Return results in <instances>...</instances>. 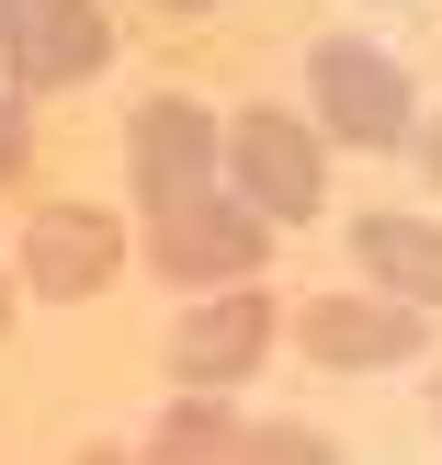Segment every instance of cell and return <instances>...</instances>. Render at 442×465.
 <instances>
[{"label":"cell","instance_id":"8992f818","mask_svg":"<svg viewBox=\"0 0 442 465\" xmlns=\"http://www.w3.org/2000/svg\"><path fill=\"white\" fill-rule=\"evenodd\" d=\"M0 68H12V103H45V91H80L113 68V23L103 0H34V12L0 35Z\"/></svg>","mask_w":442,"mask_h":465},{"label":"cell","instance_id":"7a4b0ae2","mask_svg":"<svg viewBox=\"0 0 442 465\" xmlns=\"http://www.w3.org/2000/svg\"><path fill=\"white\" fill-rule=\"evenodd\" d=\"M307 125L318 136H340V148H408L420 136V91H408V68L386 57V45H363V35H318V57H307Z\"/></svg>","mask_w":442,"mask_h":465},{"label":"cell","instance_id":"5bb4252c","mask_svg":"<svg viewBox=\"0 0 442 465\" xmlns=\"http://www.w3.org/2000/svg\"><path fill=\"white\" fill-rule=\"evenodd\" d=\"M0 341H12V272H0Z\"/></svg>","mask_w":442,"mask_h":465},{"label":"cell","instance_id":"3957f363","mask_svg":"<svg viewBox=\"0 0 442 465\" xmlns=\"http://www.w3.org/2000/svg\"><path fill=\"white\" fill-rule=\"evenodd\" d=\"M261 262H272V227L227 193H182V204L148 216V272L159 284H193V295L204 284H261Z\"/></svg>","mask_w":442,"mask_h":465},{"label":"cell","instance_id":"277c9868","mask_svg":"<svg viewBox=\"0 0 442 465\" xmlns=\"http://www.w3.org/2000/svg\"><path fill=\"white\" fill-rule=\"evenodd\" d=\"M216 148H227V125L193 103V91H148V103L125 114V193L148 204H182V193H216Z\"/></svg>","mask_w":442,"mask_h":465},{"label":"cell","instance_id":"ac0fdd59","mask_svg":"<svg viewBox=\"0 0 442 465\" xmlns=\"http://www.w3.org/2000/svg\"><path fill=\"white\" fill-rule=\"evenodd\" d=\"M431 420H442V363H431Z\"/></svg>","mask_w":442,"mask_h":465},{"label":"cell","instance_id":"6da1fadb","mask_svg":"<svg viewBox=\"0 0 442 465\" xmlns=\"http://www.w3.org/2000/svg\"><path fill=\"white\" fill-rule=\"evenodd\" d=\"M216 171L239 182V204L261 227H307L318 204H329V136H318L307 114H284V103H250V114H227Z\"/></svg>","mask_w":442,"mask_h":465},{"label":"cell","instance_id":"30bf717a","mask_svg":"<svg viewBox=\"0 0 442 465\" xmlns=\"http://www.w3.org/2000/svg\"><path fill=\"white\" fill-rule=\"evenodd\" d=\"M239 454V409L227 398H171L148 420V443H136V465H227Z\"/></svg>","mask_w":442,"mask_h":465},{"label":"cell","instance_id":"9a60e30c","mask_svg":"<svg viewBox=\"0 0 442 465\" xmlns=\"http://www.w3.org/2000/svg\"><path fill=\"white\" fill-rule=\"evenodd\" d=\"M23 12H34V0H0V35H12V23H23Z\"/></svg>","mask_w":442,"mask_h":465},{"label":"cell","instance_id":"52a82bcc","mask_svg":"<svg viewBox=\"0 0 442 465\" xmlns=\"http://www.w3.org/2000/svg\"><path fill=\"white\" fill-rule=\"evenodd\" d=\"M295 341L329 375H375V363H420L431 352V307H398V295H307Z\"/></svg>","mask_w":442,"mask_h":465},{"label":"cell","instance_id":"e0dca14e","mask_svg":"<svg viewBox=\"0 0 442 465\" xmlns=\"http://www.w3.org/2000/svg\"><path fill=\"white\" fill-rule=\"evenodd\" d=\"M159 12H216V0H159Z\"/></svg>","mask_w":442,"mask_h":465},{"label":"cell","instance_id":"7c38bea8","mask_svg":"<svg viewBox=\"0 0 442 465\" xmlns=\"http://www.w3.org/2000/svg\"><path fill=\"white\" fill-rule=\"evenodd\" d=\"M23 171H34V125H23V114H12V91H0V193H12Z\"/></svg>","mask_w":442,"mask_h":465},{"label":"cell","instance_id":"4fadbf2b","mask_svg":"<svg viewBox=\"0 0 442 465\" xmlns=\"http://www.w3.org/2000/svg\"><path fill=\"white\" fill-rule=\"evenodd\" d=\"M408 148H420V171L442 182V114H431V125H420V136H408Z\"/></svg>","mask_w":442,"mask_h":465},{"label":"cell","instance_id":"ba28073f","mask_svg":"<svg viewBox=\"0 0 442 465\" xmlns=\"http://www.w3.org/2000/svg\"><path fill=\"white\" fill-rule=\"evenodd\" d=\"M113 272H125V227H113L103 204H34V216H23V295L80 307Z\"/></svg>","mask_w":442,"mask_h":465},{"label":"cell","instance_id":"9c48e42d","mask_svg":"<svg viewBox=\"0 0 442 465\" xmlns=\"http://www.w3.org/2000/svg\"><path fill=\"white\" fill-rule=\"evenodd\" d=\"M352 262H363V284L398 295V307H442V227L431 216H363Z\"/></svg>","mask_w":442,"mask_h":465},{"label":"cell","instance_id":"8fae6325","mask_svg":"<svg viewBox=\"0 0 442 465\" xmlns=\"http://www.w3.org/2000/svg\"><path fill=\"white\" fill-rule=\"evenodd\" d=\"M227 465H340V443L318 420H239V454Z\"/></svg>","mask_w":442,"mask_h":465},{"label":"cell","instance_id":"5b68a950","mask_svg":"<svg viewBox=\"0 0 442 465\" xmlns=\"http://www.w3.org/2000/svg\"><path fill=\"white\" fill-rule=\"evenodd\" d=\"M272 330H284V307H272L261 284H227V295H193V318L171 330V386L182 398H227V386L261 375Z\"/></svg>","mask_w":442,"mask_h":465},{"label":"cell","instance_id":"2e32d148","mask_svg":"<svg viewBox=\"0 0 442 465\" xmlns=\"http://www.w3.org/2000/svg\"><path fill=\"white\" fill-rule=\"evenodd\" d=\"M80 465H136V454H113V443H103V454H80Z\"/></svg>","mask_w":442,"mask_h":465}]
</instances>
